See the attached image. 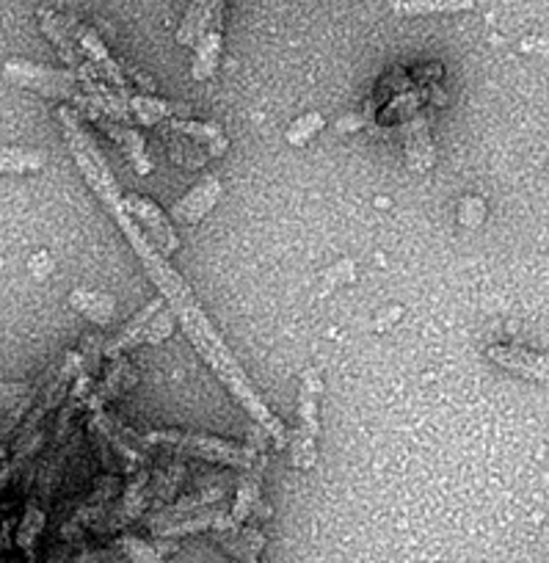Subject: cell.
Segmentation results:
<instances>
[{"instance_id":"obj_1","label":"cell","mask_w":549,"mask_h":563,"mask_svg":"<svg viewBox=\"0 0 549 563\" xmlns=\"http://www.w3.org/2000/svg\"><path fill=\"white\" fill-rule=\"evenodd\" d=\"M168 310L174 312L179 329H183V332H186V338L191 340V345L197 349V354L202 356L210 367H213V373L219 376V382L224 384V387L230 389L232 398L243 406V411H246V415L257 422L260 429L268 434V440L276 442V448H285L287 440H290V437H287L285 422H282L276 415H271V409L263 404V398L257 395L254 384L249 382V376H246V371L241 367V362H238L235 354L227 349V343L221 340V334L216 332L213 323H210V318L202 312V307L197 305V299H194L191 290L179 296V299L168 301Z\"/></svg>"},{"instance_id":"obj_2","label":"cell","mask_w":549,"mask_h":563,"mask_svg":"<svg viewBox=\"0 0 549 563\" xmlns=\"http://www.w3.org/2000/svg\"><path fill=\"white\" fill-rule=\"evenodd\" d=\"M56 119L58 124H62V133L64 141H67L69 153H73L75 164H78L80 177H84L86 186L95 191V197L100 199L102 208H106L108 216L113 219L119 210H124V197L117 177H113L111 166H108L106 155L97 147L95 135L84 128V119H80V113L75 111V108L58 106Z\"/></svg>"},{"instance_id":"obj_3","label":"cell","mask_w":549,"mask_h":563,"mask_svg":"<svg viewBox=\"0 0 549 563\" xmlns=\"http://www.w3.org/2000/svg\"><path fill=\"white\" fill-rule=\"evenodd\" d=\"M146 445H161L168 451L179 453V456L205 459V462L224 464V467L238 470H254L257 467V453L249 445H238V442L219 440V437L208 434H188V431H152L144 437Z\"/></svg>"},{"instance_id":"obj_4","label":"cell","mask_w":549,"mask_h":563,"mask_svg":"<svg viewBox=\"0 0 549 563\" xmlns=\"http://www.w3.org/2000/svg\"><path fill=\"white\" fill-rule=\"evenodd\" d=\"M67 456H69V448H58V440H56V451L45 459L40 475H36L34 492H31L29 506H25V514H23V522H20L18 528V547L23 550L25 561L29 563H36V541H40L42 530H45L53 492H56L58 478H62V470H64V462H67Z\"/></svg>"},{"instance_id":"obj_5","label":"cell","mask_w":549,"mask_h":563,"mask_svg":"<svg viewBox=\"0 0 549 563\" xmlns=\"http://www.w3.org/2000/svg\"><path fill=\"white\" fill-rule=\"evenodd\" d=\"M3 78L9 84L20 86V89H31L36 95L53 97V100L73 102L75 108L86 100V91L80 89V78L73 69H53L42 67V64L23 62V58H12L3 64Z\"/></svg>"},{"instance_id":"obj_6","label":"cell","mask_w":549,"mask_h":563,"mask_svg":"<svg viewBox=\"0 0 549 563\" xmlns=\"http://www.w3.org/2000/svg\"><path fill=\"white\" fill-rule=\"evenodd\" d=\"M323 389V378L315 367L304 371L301 376V393H298V429L287 440L293 453V467L296 470H312L318 462V395Z\"/></svg>"},{"instance_id":"obj_7","label":"cell","mask_w":549,"mask_h":563,"mask_svg":"<svg viewBox=\"0 0 549 563\" xmlns=\"http://www.w3.org/2000/svg\"><path fill=\"white\" fill-rule=\"evenodd\" d=\"M69 29H73L75 42L80 45V51H84L86 62H89V67L95 69L97 78H100L102 84L111 86V89L128 95V78H124L122 62H117V58L108 53L106 42L100 40V34H97L91 25L78 23V20H73V18H69Z\"/></svg>"},{"instance_id":"obj_8","label":"cell","mask_w":549,"mask_h":563,"mask_svg":"<svg viewBox=\"0 0 549 563\" xmlns=\"http://www.w3.org/2000/svg\"><path fill=\"white\" fill-rule=\"evenodd\" d=\"M124 208H128L130 216L144 227V232L150 235V241L155 243V249L163 254V257H172V254L177 252L179 249L177 232H174L168 216L163 213L152 199L141 197V194H124Z\"/></svg>"},{"instance_id":"obj_9","label":"cell","mask_w":549,"mask_h":563,"mask_svg":"<svg viewBox=\"0 0 549 563\" xmlns=\"http://www.w3.org/2000/svg\"><path fill=\"white\" fill-rule=\"evenodd\" d=\"M224 9L227 0H221L219 7L210 12L208 25L199 34V40L194 42V62H191V78L197 84H205L216 75V67H219L221 56V36H224Z\"/></svg>"},{"instance_id":"obj_10","label":"cell","mask_w":549,"mask_h":563,"mask_svg":"<svg viewBox=\"0 0 549 563\" xmlns=\"http://www.w3.org/2000/svg\"><path fill=\"white\" fill-rule=\"evenodd\" d=\"M150 503H152L150 473H146V470H139V473H133V478L128 481V486H124L122 503H119V506L108 514L106 522L97 525L95 530L97 533H108V530L124 528V525H130V522H135V519L144 517V511Z\"/></svg>"},{"instance_id":"obj_11","label":"cell","mask_w":549,"mask_h":563,"mask_svg":"<svg viewBox=\"0 0 549 563\" xmlns=\"http://www.w3.org/2000/svg\"><path fill=\"white\" fill-rule=\"evenodd\" d=\"M486 356L497 362L505 371L516 373V376L527 378V382L549 384V356L536 354L530 349H519V345H488Z\"/></svg>"},{"instance_id":"obj_12","label":"cell","mask_w":549,"mask_h":563,"mask_svg":"<svg viewBox=\"0 0 549 563\" xmlns=\"http://www.w3.org/2000/svg\"><path fill=\"white\" fill-rule=\"evenodd\" d=\"M221 199V180L216 175H205L191 191L183 199L172 205L168 216L174 221H183V224H199L210 210L216 208V202Z\"/></svg>"},{"instance_id":"obj_13","label":"cell","mask_w":549,"mask_h":563,"mask_svg":"<svg viewBox=\"0 0 549 563\" xmlns=\"http://www.w3.org/2000/svg\"><path fill=\"white\" fill-rule=\"evenodd\" d=\"M224 492H227L224 484H219V486H205V489L194 492V495H188V497H179L177 503H172V506H166V508H161L157 514H152V517L146 519V528H150L152 536L161 533V530L168 528V525L191 517V514L202 511V508L213 506V503H221L224 500Z\"/></svg>"},{"instance_id":"obj_14","label":"cell","mask_w":549,"mask_h":563,"mask_svg":"<svg viewBox=\"0 0 549 563\" xmlns=\"http://www.w3.org/2000/svg\"><path fill=\"white\" fill-rule=\"evenodd\" d=\"M95 122L100 124V130L108 135V139L117 141L119 147L124 150V155H128V161H130V164H133V169L139 172L141 177L150 175V172H152V158H150V153H146L144 135H141L139 130L133 128V124L113 122V119L102 117V113L95 119Z\"/></svg>"},{"instance_id":"obj_15","label":"cell","mask_w":549,"mask_h":563,"mask_svg":"<svg viewBox=\"0 0 549 563\" xmlns=\"http://www.w3.org/2000/svg\"><path fill=\"white\" fill-rule=\"evenodd\" d=\"M404 144L406 161L415 172H428L433 166V141H431V119L426 111H417L415 117L404 122Z\"/></svg>"},{"instance_id":"obj_16","label":"cell","mask_w":549,"mask_h":563,"mask_svg":"<svg viewBox=\"0 0 549 563\" xmlns=\"http://www.w3.org/2000/svg\"><path fill=\"white\" fill-rule=\"evenodd\" d=\"M135 382H139V376H135L133 365H130L128 360H122V356H119V360H111V367H108L106 378H102L100 387L91 389L86 406H89L91 411H102V406L117 400L119 395H122L124 389L133 387Z\"/></svg>"},{"instance_id":"obj_17","label":"cell","mask_w":549,"mask_h":563,"mask_svg":"<svg viewBox=\"0 0 549 563\" xmlns=\"http://www.w3.org/2000/svg\"><path fill=\"white\" fill-rule=\"evenodd\" d=\"M166 124V122H161ZM166 128L177 130V133L188 135L191 141H197L199 147L205 150L213 158H224L227 150H230V139H227L224 130L219 124H208V122H194V119H172Z\"/></svg>"},{"instance_id":"obj_18","label":"cell","mask_w":549,"mask_h":563,"mask_svg":"<svg viewBox=\"0 0 549 563\" xmlns=\"http://www.w3.org/2000/svg\"><path fill=\"white\" fill-rule=\"evenodd\" d=\"M161 307H163V299H152L144 310L135 312V316L124 323L122 332H119L113 340H108L106 349H102V354H106L108 360H119V356H122V351L133 349V345H144L146 323H150V318L155 316Z\"/></svg>"},{"instance_id":"obj_19","label":"cell","mask_w":549,"mask_h":563,"mask_svg":"<svg viewBox=\"0 0 549 563\" xmlns=\"http://www.w3.org/2000/svg\"><path fill=\"white\" fill-rule=\"evenodd\" d=\"M69 305L73 310H78L80 316L89 318L95 327H108V323L117 318V299L111 294H102V290H89V288H75L69 294Z\"/></svg>"},{"instance_id":"obj_20","label":"cell","mask_w":549,"mask_h":563,"mask_svg":"<svg viewBox=\"0 0 549 563\" xmlns=\"http://www.w3.org/2000/svg\"><path fill=\"white\" fill-rule=\"evenodd\" d=\"M128 108H130V117H133L135 122L146 124V128H152V124H161L166 117L191 119V108H188L186 102H166V100H157V97H146V95L130 97Z\"/></svg>"},{"instance_id":"obj_21","label":"cell","mask_w":549,"mask_h":563,"mask_svg":"<svg viewBox=\"0 0 549 563\" xmlns=\"http://www.w3.org/2000/svg\"><path fill=\"white\" fill-rule=\"evenodd\" d=\"M213 539L216 544L224 547V550L230 552L232 558H238L241 563L254 561L265 547V536L254 528H243V525H238V528L213 530Z\"/></svg>"},{"instance_id":"obj_22","label":"cell","mask_w":549,"mask_h":563,"mask_svg":"<svg viewBox=\"0 0 549 563\" xmlns=\"http://www.w3.org/2000/svg\"><path fill=\"white\" fill-rule=\"evenodd\" d=\"M227 514V503H213V506L202 508V511L191 514V517L179 519V522L168 525L163 528L161 533H155V539H179V536H191V533H202V530H213L216 525L224 519Z\"/></svg>"},{"instance_id":"obj_23","label":"cell","mask_w":549,"mask_h":563,"mask_svg":"<svg viewBox=\"0 0 549 563\" xmlns=\"http://www.w3.org/2000/svg\"><path fill=\"white\" fill-rule=\"evenodd\" d=\"M389 9L404 18H426V14H453L475 9V0H387Z\"/></svg>"},{"instance_id":"obj_24","label":"cell","mask_w":549,"mask_h":563,"mask_svg":"<svg viewBox=\"0 0 549 563\" xmlns=\"http://www.w3.org/2000/svg\"><path fill=\"white\" fill-rule=\"evenodd\" d=\"M45 164L47 155L42 150L0 144V175H31V172L45 169Z\"/></svg>"},{"instance_id":"obj_25","label":"cell","mask_w":549,"mask_h":563,"mask_svg":"<svg viewBox=\"0 0 549 563\" xmlns=\"http://www.w3.org/2000/svg\"><path fill=\"white\" fill-rule=\"evenodd\" d=\"M157 130H161L163 139L168 141V147H172V158L177 161L179 166H186V169L191 172V169H202V166L208 164L210 155L202 153V147H199L197 141H191L188 135L177 133V130L166 128V124H161Z\"/></svg>"},{"instance_id":"obj_26","label":"cell","mask_w":549,"mask_h":563,"mask_svg":"<svg viewBox=\"0 0 549 563\" xmlns=\"http://www.w3.org/2000/svg\"><path fill=\"white\" fill-rule=\"evenodd\" d=\"M221 0H191L186 18H183V23H179L177 29V45L194 47V42L199 40V34H202L205 25H208L210 12H213Z\"/></svg>"},{"instance_id":"obj_27","label":"cell","mask_w":549,"mask_h":563,"mask_svg":"<svg viewBox=\"0 0 549 563\" xmlns=\"http://www.w3.org/2000/svg\"><path fill=\"white\" fill-rule=\"evenodd\" d=\"M260 508V475H243L238 481L235 489V503H232V522L243 525L254 517V511Z\"/></svg>"},{"instance_id":"obj_28","label":"cell","mask_w":549,"mask_h":563,"mask_svg":"<svg viewBox=\"0 0 549 563\" xmlns=\"http://www.w3.org/2000/svg\"><path fill=\"white\" fill-rule=\"evenodd\" d=\"M113 547H117L130 563H166V558H163L150 541L139 539V536H119Z\"/></svg>"},{"instance_id":"obj_29","label":"cell","mask_w":549,"mask_h":563,"mask_svg":"<svg viewBox=\"0 0 549 563\" xmlns=\"http://www.w3.org/2000/svg\"><path fill=\"white\" fill-rule=\"evenodd\" d=\"M183 478H186V470L179 467V464H172L166 473L155 475V481H152V503H168V500H172L174 489L183 484Z\"/></svg>"},{"instance_id":"obj_30","label":"cell","mask_w":549,"mask_h":563,"mask_svg":"<svg viewBox=\"0 0 549 563\" xmlns=\"http://www.w3.org/2000/svg\"><path fill=\"white\" fill-rule=\"evenodd\" d=\"M320 128H323V117H320V113H304L301 119H296V122L287 128V144L304 147Z\"/></svg>"},{"instance_id":"obj_31","label":"cell","mask_w":549,"mask_h":563,"mask_svg":"<svg viewBox=\"0 0 549 563\" xmlns=\"http://www.w3.org/2000/svg\"><path fill=\"white\" fill-rule=\"evenodd\" d=\"M174 323H177V318H174L172 310H157L155 316L150 318V323H146V332H144V343L146 345H161L163 340L168 338V334L174 332Z\"/></svg>"},{"instance_id":"obj_32","label":"cell","mask_w":549,"mask_h":563,"mask_svg":"<svg viewBox=\"0 0 549 563\" xmlns=\"http://www.w3.org/2000/svg\"><path fill=\"white\" fill-rule=\"evenodd\" d=\"M34 389H36L34 384L29 382H0V406L23 404Z\"/></svg>"},{"instance_id":"obj_33","label":"cell","mask_w":549,"mask_h":563,"mask_svg":"<svg viewBox=\"0 0 549 563\" xmlns=\"http://www.w3.org/2000/svg\"><path fill=\"white\" fill-rule=\"evenodd\" d=\"M78 563H102V555L100 552H91V550H84L78 555Z\"/></svg>"},{"instance_id":"obj_34","label":"cell","mask_w":549,"mask_h":563,"mask_svg":"<svg viewBox=\"0 0 549 563\" xmlns=\"http://www.w3.org/2000/svg\"><path fill=\"white\" fill-rule=\"evenodd\" d=\"M243 563H263V561H257V558H254V561H243Z\"/></svg>"}]
</instances>
